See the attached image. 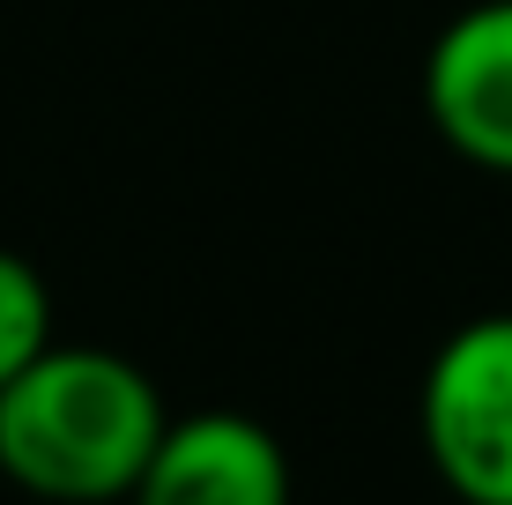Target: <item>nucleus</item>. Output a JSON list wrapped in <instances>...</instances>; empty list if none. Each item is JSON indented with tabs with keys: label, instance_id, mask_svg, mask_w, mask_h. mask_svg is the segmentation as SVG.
Here are the masks:
<instances>
[{
	"label": "nucleus",
	"instance_id": "nucleus-4",
	"mask_svg": "<svg viewBox=\"0 0 512 505\" xmlns=\"http://www.w3.org/2000/svg\"><path fill=\"white\" fill-rule=\"evenodd\" d=\"M127 505H290V454L245 409L171 416Z\"/></svg>",
	"mask_w": 512,
	"mask_h": 505
},
{
	"label": "nucleus",
	"instance_id": "nucleus-1",
	"mask_svg": "<svg viewBox=\"0 0 512 505\" xmlns=\"http://www.w3.org/2000/svg\"><path fill=\"white\" fill-rule=\"evenodd\" d=\"M171 409L134 357L52 342L0 387V483L45 505H127Z\"/></svg>",
	"mask_w": 512,
	"mask_h": 505
},
{
	"label": "nucleus",
	"instance_id": "nucleus-3",
	"mask_svg": "<svg viewBox=\"0 0 512 505\" xmlns=\"http://www.w3.org/2000/svg\"><path fill=\"white\" fill-rule=\"evenodd\" d=\"M423 112L461 164L512 179V0H475L431 38Z\"/></svg>",
	"mask_w": 512,
	"mask_h": 505
},
{
	"label": "nucleus",
	"instance_id": "nucleus-5",
	"mask_svg": "<svg viewBox=\"0 0 512 505\" xmlns=\"http://www.w3.org/2000/svg\"><path fill=\"white\" fill-rule=\"evenodd\" d=\"M45 350H52V290L23 253L0 246V387Z\"/></svg>",
	"mask_w": 512,
	"mask_h": 505
},
{
	"label": "nucleus",
	"instance_id": "nucleus-2",
	"mask_svg": "<svg viewBox=\"0 0 512 505\" xmlns=\"http://www.w3.org/2000/svg\"><path fill=\"white\" fill-rule=\"evenodd\" d=\"M416 439L446 498L512 505V312L461 320L423 364Z\"/></svg>",
	"mask_w": 512,
	"mask_h": 505
}]
</instances>
